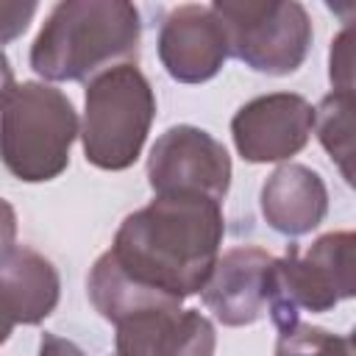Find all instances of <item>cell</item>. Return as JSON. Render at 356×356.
Segmentation results:
<instances>
[{"instance_id":"9c48e42d","label":"cell","mask_w":356,"mask_h":356,"mask_svg":"<svg viewBox=\"0 0 356 356\" xmlns=\"http://www.w3.org/2000/svg\"><path fill=\"white\" fill-rule=\"evenodd\" d=\"M275 256L256 245H239L217 256L200 289L203 306L228 328L253 325L270 309Z\"/></svg>"},{"instance_id":"9a60e30c","label":"cell","mask_w":356,"mask_h":356,"mask_svg":"<svg viewBox=\"0 0 356 356\" xmlns=\"http://www.w3.org/2000/svg\"><path fill=\"white\" fill-rule=\"evenodd\" d=\"M275 356H353V339L320 325L295 323L292 328L278 331Z\"/></svg>"},{"instance_id":"ba28073f","label":"cell","mask_w":356,"mask_h":356,"mask_svg":"<svg viewBox=\"0 0 356 356\" xmlns=\"http://www.w3.org/2000/svg\"><path fill=\"white\" fill-rule=\"evenodd\" d=\"M314 131V106L298 92H270L248 100L231 117L236 153L250 164L289 161Z\"/></svg>"},{"instance_id":"8fae6325","label":"cell","mask_w":356,"mask_h":356,"mask_svg":"<svg viewBox=\"0 0 356 356\" xmlns=\"http://www.w3.org/2000/svg\"><path fill=\"white\" fill-rule=\"evenodd\" d=\"M114 328V356H214L217 348L211 320L184 306H150Z\"/></svg>"},{"instance_id":"ffe728a7","label":"cell","mask_w":356,"mask_h":356,"mask_svg":"<svg viewBox=\"0 0 356 356\" xmlns=\"http://www.w3.org/2000/svg\"><path fill=\"white\" fill-rule=\"evenodd\" d=\"M14 92H17V78H14V70H11L8 56L0 50V111L14 97Z\"/></svg>"},{"instance_id":"6da1fadb","label":"cell","mask_w":356,"mask_h":356,"mask_svg":"<svg viewBox=\"0 0 356 356\" xmlns=\"http://www.w3.org/2000/svg\"><path fill=\"white\" fill-rule=\"evenodd\" d=\"M222 234V203L189 192L156 195L120 222L108 253L128 278L184 303L209 281Z\"/></svg>"},{"instance_id":"ac0fdd59","label":"cell","mask_w":356,"mask_h":356,"mask_svg":"<svg viewBox=\"0 0 356 356\" xmlns=\"http://www.w3.org/2000/svg\"><path fill=\"white\" fill-rule=\"evenodd\" d=\"M14 250H17V211L6 197H0V270L8 264Z\"/></svg>"},{"instance_id":"30bf717a","label":"cell","mask_w":356,"mask_h":356,"mask_svg":"<svg viewBox=\"0 0 356 356\" xmlns=\"http://www.w3.org/2000/svg\"><path fill=\"white\" fill-rule=\"evenodd\" d=\"M159 61L178 83L211 81L228 58V36L211 6L184 3L167 11L159 28Z\"/></svg>"},{"instance_id":"8992f818","label":"cell","mask_w":356,"mask_h":356,"mask_svg":"<svg viewBox=\"0 0 356 356\" xmlns=\"http://www.w3.org/2000/svg\"><path fill=\"white\" fill-rule=\"evenodd\" d=\"M228 56L264 75H292L312 47V17L298 0H214Z\"/></svg>"},{"instance_id":"e0dca14e","label":"cell","mask_w":356,"mask_h":356,"mask_svg":"<svg viewBox=\"0 0 356 356\" xmlns=\"http://www.w3.org/2000/svg\"><path fill=\"white\" fill-rule=\"evenodd\" d=\"M36 11V3H0V44H8L22 36Z\"/></svg>"},{"instance_id":"52a82bcc","label":"cell","mask_w":356,"mask_h":356,"mask_svg":"<svg viewBox=\"0 0 356 356\" xmlns=\"http://www.w3.org/2000/svg\"><path fill=\"white\" fill-rule=\"evenodd\" d=\"M147 184L153 195H206L217 203L231 189V156L209 131L172 125L150 147Z\"/></svg>"},{"instance_id":"7c38bea8","label":"cell","mask_w":356,"mask_h":356,"mask_svg":"<svg viewBox=\"0 0 356 356\" xmlns=\"http://www.w3.org/2000/svg\"><path fill=\"white\" fill-rule=\"evenodd\" d=\"M264 222L284 236L312 234L328 214V189L317 170L286 161L275 167L259 192Z\"/></svg>"},{"instance_id":"4fadbf2b","label":"cell","mask_w":356,"mask_h":356,"mask_svg":"<svg viewBox=\"0 0 356 356\" xmlns=\"http://www.w3.org/2000/svg\"><path fill=\"white\" fill-rule=\"evenodd\" d=\"M0 286L14 309L17 323L39 325L58 306L61 278L50 259L33 248H17L0 270Z\"/></svg>"},{"instance_id":"3957f363","label":"cell","mask_w":356,"mask_h":356,"mask_svg":"<svg viewBox=\"0 0 356 356\" xmlns=\"http://www.w3.org/2000/svg\"><path fill=\"white\" fill-rule=\"evenodd\" d=\"M81 120L72 100L44 81L17 83L0 111V161L22 184H44L70 167Z\"/></svg>"},{"instance_id":"7a4b0ae2","label":"cell","mask_w":356,"mask_h":356,"mask_svg":"<svg viewBox=\"0 0 356 356\" xmlns=\"http://www.w3.org/2000/svg\"><path fill=\"white\" fill-rule=\"evenodd\" d=\"M142 17L125 0H61L31 44V70L50 81L89 83L100 72L136 64Z\"/></svg>"},{"instance_id":"d6986e66","label":"cell","mask_w":356,"mask_h":356,"mask_svg":"<svg viewBox=\"0 0 356 356\" xmlns=\"http://www.w3.org/2000/svg\"><path fill=\"white\" fill-rule=\"evenodd\" d=\"M36 356H86V353H83L72 339L44 331V334L39 337V353H36Z\"/></svg>"},{"instance_id":"44dd1931","label":"cell","mask_w":356,"mask_h":356,"mask_svg":"<svg viewBox=\"0 0 356 356\" xmlns=\"http://www.w3.org/2000/svg\"><path fill=\"white\" fill-rule=\"evenodd\" d=\"M14 325H17L14 309H11V303H8V298H6V292H3V286H0V345L8 342Z\"/></svg>"},{"instance_id":"5bb4252c","label":"cell","mask_w":356,"mask_h":356,"mask_svg":"<svg viewBox=\"0 0 356 356\" xmlns=\"http://www.w3.org/2000/svg\"><path fill=\"white\" fill-rule=\"evenodd\" d=\"M314 131L342 178L353 184V92H331L314 106Z\"/></svg>"},{"instance_id":"5b68a950","label":"cell","mask_w":356,"mask_h":356,"mask_svg":"<svg viewBox=\"0 0 356 356\" xmlns=\"http://www.w3.org/2000/svg\"><path fill=\"white\" fill-rule=\"evenodd\" d=\"M356 236L353 231H328L312 245H286L273 264L270 320L278 331L300 323V312L323 314L356 295Z\"/></svg>"},{"instance_id":"2e32d148","label":"cell","mask_w":356,"mask_h":356,"mask_svg":"<svg viewBox=\"0 0 356 356\" xmlns=\"http://www.w3.org/2000/svg\"><path fill=\"white\" fill-rule=\"evenodd\" d=\"M328 78L337 92H353V28L334 36L328 53Z\"/></svg>"},{"instance_id":"277c9868","label":"cell","mask_w":356,"mask_h":356,"mask_svg":"<svg viewBox=\"0 0 356 356\" xmlns=\"http://www.w3.org/2000/svg\"><path fill=\"white\" fill-rule=\"evenodd\" d=\"M156 120V95L136 64H120L86 83L81 145L92 167L120 172L139 159Z\"/></svg>"}]
</instances>
